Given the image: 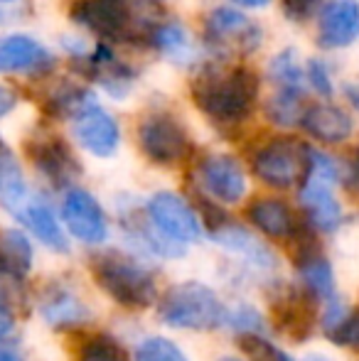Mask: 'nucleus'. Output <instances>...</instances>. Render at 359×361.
Wrapping results in <instances>:
<instances>
[{
  "label": "nucleus",
  "instance_id": "obj_1",
  "mask_svg": "<svg viewBox=\"0 0 359 361\" xmlns=\"http://www.w3.org/2000/svg\"><path fill=\"white\" fill-rule=\"evenodd\" d=\"M197 109L221 126L244 123L259 99V76L249 67H207L192 81Z\"/></svg>",
  "mask_w": 359,
  "mask_h": 361
},
{
  "label": "nucleus",
  "instance_id": "obj_2",
  "mask_svg": "<svg viewBox=\"0 0 359 361\" xmlns=\"http://www.w3.org/2000/svg\"><path fill=\"white\" fill-rule=\"evenodd\" d=\"M69 15L74 23L106 42H116V39L130 42L138 37L150 39L158 25L155 20L140 18L138 0H74Z\"/></svg>",
  "mask_w": 359,
  "mask_h": 361
},
{
  "label": "nucleus",
  "instance_id": "obj_3",
  "mask_svg": "<svg viewBox=\"0 0 359 361\" xmlns=\"http://www.w3.org/2000/svg\"><path fill=\"white\" fill-rule=\"evenodd\" d=\"M91 276L106 295L128 310H143L155 302V278L148 268L123 253H99L91 258Z\"/></svg>",
  "mask_w": 359,
  "mask_h": 361
},
{
  "label": "nucleus",
  "instance_id": "obj_4",
  "mask_svg": "<svg viewBox=\"0 0 359 361\" xmlns=\"http://www.w3.org/2000/svg\"><path fill=\"white\" fill-rule=\"evenodd\" d=\"M160 319L178 329H217L226 322V305L219 295L202 283L173 286L160 300Z\"/></svg>",
  "mask_w": 359,
  "mask_h": 361
},
{
  "label": "nucleus",
  "instance_id": "obj_5",
  "mask_svg": "<svg viewBox=\"0 0 359 361\" xmlns=\"http://www.w3.org/2000/svg\"><path fill=\"white\" fill-rule=\"evenodd\" d=\"M337 180H340V170L332 157L310 150V167L300 187V204L317 231H335L342 221L340 202L332 195Z\"/></svg>",
  "mask_w": 359,
  "mask_h": 361
},
{
  "label": "nucleus",
  "instance_id": "obj_6",
  "mask_svg": "<svg viewBox=\"0 0 359 361\" xmlns=\"http://www.w3.org/2000/svg\"><path fill=\"white\" fill-rule=\"evenodd\" d=\"M0 202L25 228L37 236V241H42L47 248L59 253L69 251V241L64 236L62 226H59L57 216H54L52 207L47 204V200L39 195H32L30 187L25 185V180L13 182L10 187H5L0 192Z\"/></svg>",
  "mask_w": 359,
  "mask_h": 361
},
{
  "label": "nucleus",
  "instance_id": "obj_7",
  "mask_svg": "<svg viewBox=\"0 0 359 361\" xmlns=\"http://www.w3.org/2000/svg\"><path fill=\"white\" fill-rule=\"evenodd\" d=\"M310 150L293 138H276L254 155V175L276 190H291L305 180Z\"/></svg>",
  "mask_w": 359,
  "mask_h": 361
},
{
  "label": "nucleus",
  "instance_id": "obj_8",
  "mask_svg": "<svg viewBox=\"0 0 359 361\" xmlns=\"http://www.w3.org/2000/svg\"><path fill=\"white\" fill-rule=\"evenodd\" d=\"M205 39L221 54H249L261 44V27L236 8H214L205 18Z\"/></svg>",
  "mask_w": 359,
  "mask_h": 361
},
{
  "label": "nucleus",
  "instance_id": "obj_9",
  "mask_svg": "<svg viewBox=\"0 0 359 361\" xmlns=\"http://www.w3.org/2000/svg\"><path fill=\"white\" fill-rule=\"evenodd\" d=\"M138 145L155 165H175L190 152V135L173 114H153L140 121Z\"/></svg>",
  "mask_w": 359,
  "mask_h": 361
},
{
  "label": "nucleus",
  "instance_id": "obj_10",
  "mask_svg": "<svg viewBox=\"0 0 359 361\" xmlns=\"http://www.w3.org/2000/svg\"><path fill=\"white\" fill-rule=\"evenodd\" d=\"M145 214L158 231L178 243H190L202 236V221L197 212L175 192H158L150 197Z\"/></svg>",
  "mask_w": 359,
  "mask_h": 361
},
{
  "label": "nucleus",
  "instance_id": "obj_11",
  "mask_svg": "<svg viewBox=\"0 0 359 361\" xmlns=\"http://www.w3.org/2000/svg\"><path fill=\"white\" fill-rule=\"evenodd\" d=\"M62 219L67 224L69 233L77 241L89 243V246H99L109 236V221H106L104 209L96 202V197L89 195L87 190L72 187L67 192L62 202Z\"/></svg>",
  "mask_w": 359,
  "mask_h": 361
},
{
  "label": "nucleus",
  "instance_id": "obj_12",
  "mask_svg": "<svg viewBox=\"0 0 359 361\" xmlns=\"http://www.w3.org/2000/svg\"><path fill=\"white\" fill-rule=\"evenodd\" d=\"M200 185L212 200L221 204H236L246 195V175L239 160L231 155H209L197 167Z\"/></svg>",
  "mask_w": 359,
  "mask_h": 361
},
{
  "label": "nucleus",
  "instance_id": "obj_13",
  "mask_svg": "<svg viewBox=\"0 0 359 361\" xmlns=\"http://www.w3.org/2000/svg\"><path fill=\"white\" fill-rule=\"evenodd\" d=\"M74 138L87 152L96 157H111L118 150L121 128L116 118L99 104H91L84 111H79L72 118Z\"/></svg>",
  "mask_w": 359,
  "mask_h": 361
},
{
  "label": "nucleus",
  "instance_id": "obj_14",
  "mask_svg": "<svg viewBox=\"0 0 359 361\" xmlns=\"http://www.w3.org/2000/svg\"><path fill=\"white\" fill-rule=\"evenodd\" d=\"M28 155L32 160V165L57 187H69L82 172L72 147L57 135L32 138L28 143Z\"/></svg>",
  "mask_w": 359,
  "mask_h": 361
},
{
  "label": "nucleus",
  "instance_id": "obj_15",
  "mask_svg": "<svg viewBox=\"0 0 359 361\" xmlns=\"http://www.w3.org/2000/svg\"><path fill=\"white\" fill-rule=\"evenodd\" d=\"M54 57L30 35H8L0 39V74H44Z\"/></svg>",
  "mask_w": 359,
  "mask_h": 361
},
{
  "label": "nucleus",
  "instance_id": "obj_16",
  "mask_svg": "<svg viewBox=\"0 0 359 361\" xmlns=\"http://www.w3.org/2000/svg\"><path fill=\"white\" fill-rule=\"evenodd\" d=\"M359 39V3L357 0H332L322 8L317 23V42L325 49L350 47Z\"/></svg>",
  "mask_w": 359,
  "mask_h": 361
},
{
  "label": "nucleus",
  "instance_id": "obj_17",
  "mask_svg": "<svg viewBox=\"0 0 359 361\" xmlns=\"http://www.w3.org/2000/svg\"><path fill=\"white\" fill-rule=\"evenodd\" d=\"M77 62H82L84 74H89L96 84H101L116 99L126 96L130 91V86H133V69L121 62V59H116L106 44H99L87 54H79Z\"/></svg>",
  "mask_w": 359,
  "mask_h": 361
},
{
  "label": "nucleus",
  "instance_id": "obj_18",
  "mask_svg": "<svg viewBox=\"0 0 359 361\" xmlns=\"http://www.w3.org/2000/svg\"><path fill=\"white\" fill-rule=\"evenodd\" d=\"M303 128L322 143H342L352 135V118L332 104H315L303 114Z\"/></svg>",
  "mask_w": 359,
  "mask_h": 361
},
{
  "label": "nucleus",
  "instance_id": "obj_19",
  "mask_svg": "<svg viewBox=\"0 0 359 361\" xmlns=\"http://www.w3.org/2000/svg\"><path fill=\"white\" fill-rule=\"evenodd\" d=\"M312 295L308 293H291L281 295V298L273 302V312H276V322L278 327L283 329L286 334L296 339L308 337L312 327V319H315V305H312Z\"/></svg>",
  "mask_w": 359,
  "mask_h": 361
},
{
  "label": "nucleus",
  "instance_id": "obj_20",
  "mask_svg": "<svg viewBox=\"0 0 359 361\" xmlns=\"http://www.w3.org/2000/svg\"><path fill=\"white\" fill-rule=\"evenodd\" d=\"M212 236H214L217 243H221V246L229 248V251L244 256L246 261L254 263L256 268H264V271H269L273 263H276V261H273V253L264 246V243L256 241V238L251 236L246 228L234 226V224H229L226 219L212 228Z\"/></svg>",
  "mask_w": 359,
  "mask_h": 361
},
{
  "label": "nucleus",
  "instance_id": "obj_21",
  "mask_svg": "<svg viewBox=\"0 0 359 361\" xmlns=\"http://www.w3.org/2000/svg\"><path fill=\"white\" fill-rule=\"evenodd\" d=\"M298 268H300L303 286H305V290L312 298L320 300L322 307L340 302L337 288H335V273H332L330 263H327L320 253L312 251V253H308V256L298 258Z\"/></svg>",
  "mask_w": 359,
  "mask_h": 361
},
{
  "label": "nucleus",
  "instance_id": "obj_22",
  "mask_svg": "<svg viewBox=\"0 0 359 361\" xmlns=\"http://www.w3.org/2000/svg\"><path fill=\"white\" fill-rule=\"evenodd\" d=\"M249 219L259 231L273 238L293 236V231H296V221H293L288 204H283L281 200H273V197H261V200L251 202Z\"/></svg>",
  "mask_w": 359,
  "mask_h": 361
},
{
  "label": "nucleus",
  "instance_id": "obj_23",
  "mask_svg": "<svg viewBox=\"0 0 359 361\" xmlns=\"http://www.w3.org/2000/svg\"><path fill=\"white\" fill-rule=\"evenodd\" d=\"M32 268V243L18 228H0V276L25 278Z\"/></svg>",
  "mask_w": 359,
  "mask_h": 361
},
{
  "label": "nucleus",
  "instance_id": "obj_24",
  "mask_svg": "<svg viewBox=\"0 0 359 361\" xmlns=\"http://www.w3.org/2000/svg\"><path fill=\"white\" fill-rule=\"evenodd\" d=\"M42 317L52 327H77L89 319V310L74 293L57 288L42 300Z\"/></svg>",
  "mask_w": 359,
  "mask_h": 361
},
{
  "label": "nucleus",
  "instance_id": "obj_25",
  "mask_svg": "<svg viewBox=\"0 0 359 361\" xmlns=\"http://www.w3.org/2000/svg\"><path fill=\"white\" fill-rule=\"evenodd\" d=\"M150 44L158 47L165 57L175 62H187L192 54V42L187 30L180 23H158L150 35Z\"/></svg>",
  "mask_w": 359,
  "mask_h": 361
},
{
  "label": "nucleus",
  "instance_id": "obj_26",
  "mask_svg": "<svg viewBox=\"0 0 359 361\" xmlns=\"http://www.w3.org/2000/svg\"><path fill=\"white\" fill-rule=\"evenodd\" d=\"M303 91L278 89L276 94L266 101V118L276 126H296L303 121Z\"/></svg>",
  "mask_w": 359,
  "mask_h": 361
},
{
  "label": "nucleus",
  "instance_id": "obj_27",
  "mask_svg": "<svg viewBox=\"0 0 359 361\" xmlns=\"http://www.w3.org/2000/svg\"><path fill=\"white\" fill-rule=\"evenodd\" d=\"M91 104H96V101L87 86L64 84V86H59L52 94V99L47 101V109H49V114L57 116V118H74L79 111H84Z\"/></svg>",
  "mask_w": 359,
  "mask_h": 361
},
{
  "label": "nucleus",
  "instance_id": "obj_28",
  "mask_svg": "<svg viewBox=\"0 0 359 361\" xmlns=\"http://www.w3.org/2000/svg\"><path fill=\"white\" fill-rule=\"evenodd\" d=\"M271 79L278 84V89H291V91H303V81H305V72H303L300 62H298L296 49H283L269 64Z\"/></svg>",
  "mask_w": 359,
  "mask_h": 361
},
{
  "label": "nucleus",
  "instance_id": "obj_29",
  "mask_svg": "<svg viewBox=\"0 0 359 361\" xmlns=\"http://www.w3.org/2000/svg\"><path fill=\"white\" fill-rule=\"evenodd\" d=\"M135 361H190L175 342L165 337H148L135 349Z\"/></svg>",
  "mask_w": 359,
  "mask_h": 361
},
{
  "label": "nucleus",
  "instance_id": "obj_30",
  "mask_svg": "<svg viewBox=\"0 0 359 361\" xmlns=\"http://www.w3.org/2000/svg\"><path fill=\"white\" fill-rule=\"evenodd\" d=\"M79 361H128V357L121 349V344L114 342L111 337H94L91 342L84 344Z\"/></svg>",
  "mask_w": 359,
  "mask_h": 361
},
{
  "label": "nucleus",
  "instance_id": "obj_31",
  "mask_svg": "<svg viewBox=\"0 0 359 361\" xmlns=\"http://www.w3.org/2000/svg\"><path fill=\"white\" fill-rule=\"evenodd\" d=\"M224 324H231V329L241 332L244 337L246 334H261L264 332V317H261L254 307H249V305H239V307L229 310V312H226Z\"/></svg>",
  "mask_w": 359,
  "mask_h": 361
},
{
  "label": "nucleus",
  "instance_id": "obj_32",
  "mask_svg": "<svg viewBox=\"0 0 359 361\" xmlns=\"http://www.w3.org/2000/svg\"><path fill=\"white\" fill-rule=\"evenodd\" d=\"M241 344H244L251 361H293L291 357H286L281 349L271 347L261 334H246V337H241Z\"/></svg>",
  "mask_w": 359,
  "mask_h": 361
},
{
  "label": "nucleus",
  "instance_id": "obj_33",
  "mask_svg": "<svg viewBox=\"0 0 359 361\" xmlns=\"http://www.w3.org/2000/svg\"><path fill=\"white\" fill-rule=\"evenodd\" d=\"M330 337L335 339L337 344H342V347H350V349H357L359 352V310L352 314V317L342 319V322L330 332Z\"/></svg>",
  "mask_w": 359,
  "mask_h": 361
},
{
  "label": "nucleus",
  "instance_id": "obj_34",
  "mask_svg": "<svg viewBox=\"0 0 359 361\" xmlns=\"http://www.w3.org/2000/svg\"><path fill=\"white\" fill-rule=\"evenodd\" d=\"M281 8L288 20L305 23V20H310L322 8V0H281Z\"/></svg>",
  "mask_w": 359,
  "mask_h": 361
},
{
  "label": "nucleus",
  "instance_id": "obj_35",
  "mask_svg": "<svg viewBox=\"0 0 359 361\" xmlns=\"http://www.w3.org/2000/svg\"><path fill=\"white\" fill-rule=\"evenodd\" d=\"M23 180V175H20V167H18V160H15L13 150L8 147L3 138H0V192L5 190V187H10L13 182Z\"/></svg>",
  "mask_w": 359,
  "mask_h": 361
},
{
  "label": "nucleus",
  "instance_id": "obj_36",
  "mask_svg": "<svg viewBox=\"0 0 359 361\" xmlns=\"http://www.w3.org/2000/svg\"><path fill=\"white\" fill-rule=\"evenodd\" d=\"M305 79L310 81V84H312V89H315V91H320V94L330 96V91H332L330 74H327V67L320 62V59H310V62H308Z\"/></svg>",
  "mask_w": 359,
  "mask_h": 361
},
{
  "label": "nucleus",
  "instance_id": "obj_37",
  "mask_svg": "<svg viewBox=\"0 0 359 361\" xmlns=\"http://www.w3.org/2000/svg\"><path fill=\"white\" fill-rule=\"evenodd\" d=\"M15 327V314H13V305L8 300L0 298V342L13 332Z\"/></svg>",
  "mask_w": 359,
  "mask_h": 361
},
{
  "label": "nucleus",
  "instance_id": "obj_38",
  "mask_svg": "<svg viewBox=\"0 0 359 361\" xmlns=\"http://www.w3.org/2000/svg\"><path fill=\"white\" fill-rule=\"evenodd\" d=\"M15 106H18V94H15L10 86L0 84V118H3V116H8Z\"/></svg>",
  "mask_w": 359,
  "mask_h": 361
},
{
  "label": "nucleus",
  "instance_id": "obj_39",
  "mask_svg": "<svg viewBox=\"0 0 359 361\" xmlns=\"http://www.w3.org/2000/svg\"><path fill=\"white\" fill-rule=\"evenodd\" d=\"M0 361H25L23 354L13 347H0Z\"/></svg>",
  "mask_w": 359,
  "mask_h": 361
},
{
  "label": "nucleus",
  "instance_id": "obj_40",
  "mask_svg": "<svg viewBox=\"0 0 359 361\" xmlns=\"http://www.w3.org/2000/svg\"><path fill=\"white\" fill-rule=\"evenodd\" d=\"M231 3L239 5V8H266L271 0H231Z\"/></svg>",
  "mask_w": 359,
  "mask_h": 361
},
{
  "label": "nucleus",
  "instance_id": "obj_41",
  "mask_svg": "<svg viewBox=\"0 0 359 361\" xmlns=\"http://www.w3.org/2000/svg\"><path fill=\"white\" fill-rule=\"evenodd\" d=\"M347 96H350V101H352V104H355L357 109H359V84L350 86V89H347Z\"/></svg>",
  "mask_w": 359,
  "mask_h": 361
},
{
  "label": "nucleus",
  "instance_id": "obj_42",
  "mask_svg": "<svg viewBox=\"0 0 359 361\" xmlns=\"http://www.w3.org/2000/svg\"><path fill=\"white\" fill-rule=\"evenodd\" d=\"M305 361H330V359H325V357H320V354H312V357H308Z\"/></svg>",
  "mask_w": 359,
  "mask_h": 361
},
{
  "label": "nucleus",
  "instance_id": "obj_43",
  "mask_svg": "<svg viewBox=\"0 0 359 361\" xmlns=\"http://www.w3.org/2000/svg\"><path fill=\"white\" fill-rule=\"evenodd\" d=\"M3 5H5V3H0V20L5 18V13H3Z\"/></svg>",
  "mask_w": 359,
  "mask_h": 361
},
{
  "label": "nucleus",
  "instance_id": "obj_44",
  "mask_svg": "<svg viewBox=\"0 0 359 361\" xmlns=\"http://www.w3.org/2000/svg\"><path fill=\"white\" fill-rule=\"evenodd\" d=\"M0 3H13V0H0Z\"/></svg>",
  "mask_w": 359,
  "mask_h": 361
},
{
  "label": "nucleus",
  "instance_id": "obj_45",
  "mask_svg": "<svg viewBox=\"0 0 359 361\" xmlns=\"http://www.w3.org/2000/svg\"><path fill=\"white\" fill-rule=\"evenodd\" d=\"M221 361H236V359H221Z\"/></svg>",
  "mask_w": 359,
  "mask_h": 361
}]
</instances>
